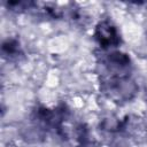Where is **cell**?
I'll return each instance as SVG.
<instances>
[{
	"label": "cell",
	"instance_id": "obj_3",
	"mask_svg": "<svg viewBox=\"0 0 147 147\" xmlns=\"http://www.w3.org/2000/svg\"><path fill=\"white\" fill-rule=\"evenodd\" d=\"M94 39L103 49L115 48L121 44L119 32L109 20H102L96 24L94 30Z\"/></svg>",
	"mask_w": 147,
	"mask_h": 147
},
{
	"label": "cell",
	"instance_id": "obj_2",
	"mask_svg": "<svg viewBox=\"0 0 147 147\" xmlns=\"http://www.w3.org/2000/svg\"><path fill=\"white\" fill-rule=\"evenodd\" d=\"M102 92L115 102H126L134 98L138 92L137 84L130 78H102Z\"/></svg>",
	"mask_w": 147,
	"mask_h": 147
},
{
	"label": "cell",
	"instance_id": "obj_1",
	"mask_svg": "<svg viewBox=\"0 0 147 147\" xmlns=\"http://www.w3.org/2000/svg\"><path fill=\"white\" fill-rule=\"evenodd\" d=\"M103 69L102 78H127L132 70V62L127 54L119 51H110L101 56Z\"/></svg>",
	"mask_w": 147,
	"mask_h": 147
},
{
	"label": "cell",
	"instance_id": "obj_4",
	"mask_svg": "<svg viewBox=\"0 0 147 147\" xmlns=\"http://www.w3.org/2000/svg\"><path fill=\"white\" fill-rule=\"evenodd\" d=\"M2 54L8 59L18 57L22 54V48L20 41L15 38H10L3 41L2 44Z\"/></svg>",
	"mask_w": 147,
	"mask_h": 147
}]
</instances>
